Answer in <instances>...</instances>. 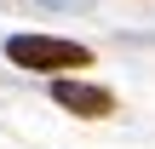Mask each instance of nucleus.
<instances>
[{"label":"nucleus","instance_id":"f257e3e1","mask_svg":"<svg viewBox=\"0 0 155 149\" xmlns=\"http://www.w3.org/2000/svg\"><path fill=\"white\" fill-rule=\"evenodd\" d=\"M6 57L17 69H40V75H52V69H86L92 63V52L81 40H58V34H12Z\"/></svg>","mask_w":155,"mask_h":149},{"label":"nucleus","instance_id":"f03ea898","mask_svg":"<svg viewBox=\"0 0 155 149\" xmlns=\"http://www.w3.org/2000/svg\"><path fill=\"white\" fill-rule=\"evenodd\" d=\"M52 103L69 109V115H81V121H104L115 109V98L104 86H86V80H52Z\"/></svg>","mask_w":155,"mask_h":149},{"label":"nucleus","instance_id":"7ed1b4c3","mask_svg":"<svg viewBox=\"0 0 155 149\" xmlns=\"http://www.w3.org/2000/svg\"><path fill=\"white\" fill-rule=\"evenodd\" d=\"M46 6H86V0H46Z\"/></svg>","mask_w":155,"mask_h":149}]
</instances>
